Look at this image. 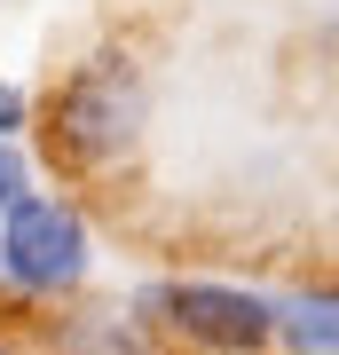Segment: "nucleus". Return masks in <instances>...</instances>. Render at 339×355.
Instances as JSON below:
<instances>
[{"label":"nucleus","mask_w":339,"mask_h":355,"mask_svg":"<svg viewBox=\"0 0 339 355\" xmlns=\"http://www.w3.org/2000/svg\"><path fill=\"white\" fill-rule=\"evenodd\" d=\"M142 119H150V87H142L134 55L103 48V55H87V64L55 87V103H48V142H55L63 166L103 174V166H119V158L142 142Z\"/></svg>","instance_id":"obj_1"},{"label":"nucleus","mask_w":339,"mask_h":355,"mask_svg":"<svg viewBox=\"0 0 339 355\" xmlns=\"http://www.w3.org/2000/svg\"><path fill=\"white\" fill-rule=\"evenodd\" d=\"M142 308L189 347H214V355H261L277 340V300L237 284H150Z\"/></svg>","instance_id":"obj_2"},{"label":"nucleus","mask_w":339,"mask_h":355,"mask_svg":"<svg viewBox=\"0 0 339 355\" xmlns=\"http://www.w3.org/2000/svg\"><path fill=\"white\" fill-rule=\"evenodd\" d=\"M0 277H16L24 292H71L87 277V221L63 198H16L0 214Z\"/></svg>","instance_id":"obj_3"},{"label":"nucleus","mask_w":339,"mask_h":355,"mask_svg":"<svg viewBox=\"0 0 339 355\" xmlns=\"http://www.w3.org/2000/svg\"><path fill=\"white\" fill-rule=\"evenodd\" d=\"M277 340H292L300 355H339V292L277 300Z\"/></svg>","instance_id":"obj_4"},{"label":"nucleus","mask_w":339,"mask_h":355,"mask_svg":"<svg viewBox=\"0 0 339 355\" xmlns=\"http://www.w3.org/2000/svg\"><path fill=\"white\" fill-rule=\"evenodd\" d=\"M16 198H32V166H24L16 142H0V214H8Z\"/></svg>","instance_id":"obj_5"},{"label":"nucleus","mask_w":339,"mask_h":355,"mask_svg":"<svg viewBox=\"0 0 339 355\" xmlns=\"http://www.w3.org/2000/svg\"><path fill=\"white\" fill-rule=\"evenodd\" d=\"M16 127H24V95L0 87V142H16Z\"/></svg>","instance_id":"obj_6"},{"label":"nucleus","mask_w":339,"mask_h":355,"mask_svg":"<svg viewBox=\"0 0 339 355\" xmlns=\"http://www.w3.org/2000/svg\"><path fill=\"white\" fill-rule=\"evenodd\" d=\"M0 355H24V347H16V340H0Z\"/></svg>","instance_id":"obj_7"}]
</instances>
